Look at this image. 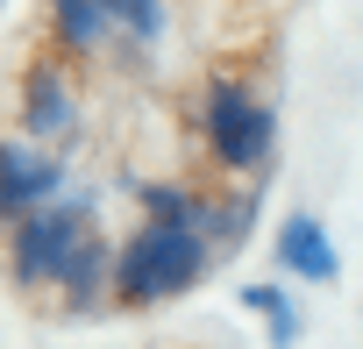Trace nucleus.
Here are the masks:
<instances>
[{
	"instance_id": "6e6552de",
	"label": "nucleus",
	"mask_w": 363,
	"mask_h": 349,
	"mask_svg": "<svg viewBox=\"0 0 363 349\" xmlns=\"http://www.w3.org/2000/svg\"><path fill=\"white\" fill-rule=\"evenodd\" d=\"M50 29H57L65 57H93L100 36H107V8L100 0H50Z\"/></svg>"
},
{
	"instance_id": "20e7f679",
	"label": "nucleus",
	"mask_w": 363,
	"mask_h": 349,
	"mask_svg": "<svg viewBox=\"0 0 363 349\" xmlns=\"http://www.w3.org/2000/svg\"><path fill=\"white\" fill-rule=\"evenodd\" d=\"M57 157L36 150V143H15V135H0V221H22L29 207H43L57 193Z\"/></svg>"
},
{
	"instance_id": "39448f33",
	"label": "nucleus",
	"mask_w": 363,
	"mask_h": 349,
	"mask_svg": "<svg viewBox=\"0 0 363 349\" xmlns=\"http://www.w3.org/2000/svg\"><path fill=\"white\" fill-rule=\"evenodd\" d=\"M79 121V100H72V79L57 65H29L22 79V128L29 135H65Z\"/></svg>"
},
{
	"instance_id": "1a4fd4ad",
	"label": "nucleus",
	"mask_w": 363,
	"mask_h": 349,
	"mask_svg": "<svg viewBox=\"0 0 363 349\" xmlns=\"http://www.w3.org/2000/svg\"><path fill=\"white\" fill-rule=\"evenodd\" d=\"M107 8V22H121L135 43H150L157 29H164V0H100Z\"/></svg>"
},
{
	"instance_id": "423d86ee",
	"label": "nucleus",
	"mask_w": 363,
	"mask_h": 349,
	"mask_svg": "<svg viewBox=\"0 0 363 349\" xmlns=\"http://www.w3.org/2000/svg\"><path fill=\"white\" fill-rule=\"evenodd\" d=\"M114 278V250H107V236L100 228H86L79 236V250L65 257V271H57V306L65 314H86V306H100V285Z\"/></svg>"
},
{
	"instance_id": "7ed1b4c3",
	"label": "nucleus",
	"mask_w": 363,
	"mask_h": 349,
	"mask_svg": "<svg viewBox=\"0 0 363 349\" xmlns=\"http://www.w3.org/2000/svg\"><path fill=\"white\" fill-rule=\"evenodd\" d=\"M79 236H86V207H29L15 221V243H8V278L22 292L57 285V271L79 250Z\"/></svg>"
},
{
	"instance_id": "f03ea898",
	"label": "nucleus",
	"mask_w": 363,
	"mask_h": 349,
	"mask_svg": "<svg viewBox=\"0 0 363 349\" xmlns=\"http://www.w3.org/2000/svg\"><path fill=\"white\" fill-rule=\"evenodd\" d=\"M200 143L214 150L221 171H257L271 157V107L242 86V79H207L200 93Z\"/></svg>"
},
{
	"instance_id": "f257e3e1",
	"label": "nucleus",
	"mask_w": 363,
	"mask_h": 349,
	"mask_svg": "<svg viewBox=\"0 0 363 349\" xmlns=\"http://www.w3.org/2000/svg\"><path fill=\"white\" fill-rule=\"evenodd\" d=\"M207 271V236L193 221H150L135 228V243L114 257V306H157V299H178L193 292Z\"/></svg>"
},
{
	"instance_id": "0eeeda50",
	"label": "nucleus",
	"mask_w": 363,
	"mask_h": 349,
	"mask_svg": "<svg viewBox=\"0 0 363 349\" xmlns=\"http://www.w3.org/2000/svg\"><path fill=\"white\" fill-rule=\"evenodd\" d=\"M278 264L292 271V278H313V285H335V250H328V228L313 221V214H292L285 228H278Z\"/></svg>"
},
{
	"instance_id": "9d476101",
	"label": "nucleus",
	"mask_w": 363,
	"mask_h": 349,
	"mask_svg": "<svg viewBox=\"0 0 363 349\" xmlns=\"http://www.w3.org/2000/svg\"><path fill=\"white\" fill-rule=\"evenodd\" d=\"M242 299L271 321V342H292V335H299V321H292V306H285V292H278V285H242Z\"/></svg>"
}]
</instances>
